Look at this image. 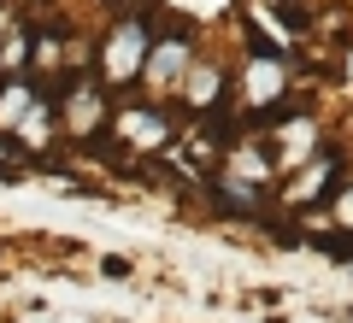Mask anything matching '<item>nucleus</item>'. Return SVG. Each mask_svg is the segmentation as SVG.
<instances>
[{
    "instance_id": "nucleus-1",
    "label": "nucleus",
    "mask_w": 353,
    "mask_h": 323,
    "mask_svg": "<svg viewBox=\"0 0 353 323\" xmlns=\"http://www.w3.org/2000/svg\"><path fill=\"white\" fill-rule=\"evenodd\" d=\"M136 53H141V36L124 30V36L112 41V59H106V65H112V71H136Z\"/></svg>"
}]
</instances>
